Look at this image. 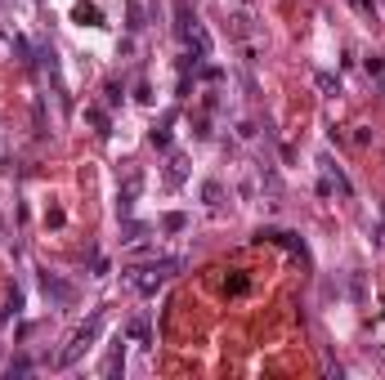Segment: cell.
Wrapping results in <instances>:
<instances>
[{"mask_svg":"<svg viewBox=\"0 0 385 380\" xmlns=\"http://www.w3.org/2000/svg\"><path fill=\"white\" fill-rule=\"evenodd\" d=\"M175 41L188 50V58H211V32L202 27V18H197V9H192V0H175Z\"/></svg>","mask_w":385,"mask_h":380,"instance_id":"1","label":"cell"},{"mask_svg":"<svg viewBox=\"0 0 385 380\" xmlns=\"http://www.w3.org/2000/svg\"><path fill=\"white\" fill-rule=\"evenodd\" d=\"M228 22H233V41L242 45L247 63H260V54H264V27H260V14H256L251 5H242V9H233V14H228Z\"/></svg>","mask_w":385,"mask_h":380,"instance_id":"2","label":"cell"},{"mask_svg":"<svg viewBox=\"0 0 385 380\" xmlns=\"http://www.w3.org/2000/svg\"><path fill=\"white\" fill-rule=\"evenodd\" d=\"M184 264H188V260H152V264H143V268H126V282H130V291H139V296H157V291H162Z\"/></svg>","mask_w":385,"mask_h":380,"instance_id":"3","label":"cell"},{"mask_svg":"<svg viewBox=\"0 0 385 380\" xmlns=\"http://www.w3.org/2000/svg\"><path fill=\"white\" fill-rule=\"evenodd\" d=\"M103 322H107V313H94L90 322H81V327H77V331L67 336V345L58 349L54 367H72V362H81V358H86V353H90V345H94V340L103 336Z\"/></svg>","mask_w":385,"mask_h":380,"instance_id":"4","label":"cell"},{"mask_svg":"<svg viewBox=\"0 0 385 380\" xmlns=\"http://www.w3.org/2000/svg\"><path fill=\"white\" fill-rule=\"evenodd\" d=\"M318 166H322V183H318V192H322V197H332V192H336V197H345V202H350V197H354V183L345 179V170L336 166L332 157H318Z\"/></svg>","mask_w":385,"mask_h":380,"instance_id":"5","label":"cell"},{"mask_svg":"<svg viewBox=\"0 0 385 380\" xmlns=\"http://www.w3.org/2000/svg\"><path fill=\"white\" fill-rule=\"evenodd\" d=\"M122 372H126V336H117L112 349H107V358H103V376L112 380V376H122Z\"/></svg>","mask_w":385,"mask_h":380,"instance_id":"6","label":"cell"},{"mask_svg":"<svg viewBox=\"0 0 385 380\" xmlns=\"http://www.w3.org/2000/svg\"><path fill=\"white\" fill-rule=\"evenodd\" d=\"M72 18H77L81 27H103V9H99V5H90V0H77Z\"/></svg>","mask_w":385,"mask_h":380,"instance_id":"7","label":"cell"},{"mask_svg":"<svg viewBox=\"0 0 385 380\" xmlns=\"http://www.w3.org/2000/svg\"><path fill=\"white\" fill-rule=\"evenodd\" d=\"M41 291H45L54 304H67V300H72V287H67V282H58V277H50V273H41Z\"/></svg>","mask_w":385,"mask_h":380,"instance_id":"8","label":"cell"},{"mask_svg":"<svg viewBox=\"0 0 385 380\" xmlns=\"http://www.w3.org/2000/svg\"><path fill=\"white\" fill-rule=\"evenodd\" d=\"M171 126H175V112H166L157 126L148 130V139H152V148H171Z\"/></svg>","mask_w":385,"mask_h":380,"instance_id":"9","label":"cell"},{"mask_svg":"<svg viewBox=\"0 0 385 380\" xmlns=\"http://www.w3.org/2000/svg\"><path fill=\"white\" fill-rule=\"evenodd\" d=\"M126 27L130 32H143V27H148V9H143V0H126Z\"/></svg>","mask_w":385,"mask_h":380,"instance_id":"10","label":"cell"},{"mask_svg":"<svg viewBox=\"0 0 385 380\" xmlns=\"http://www.w3.org/2000/svg\"><path fill=\"white\" fill-rule=\"evenodd\" d=\"M184 175H188V162L184 157H171V166H166V183H171V188H179V183H184Z\"/></svg>","mask_w":385,"mask_h":380,"instance_id":"11","label":"cell"},{"mask_svg":"<svg viewBox=\"0 0 385 380\" xmlns=\"http://www.w3.org/2000/svg\"><path fill=\"white\" fill-rule=\"evenodd\" d=\"M86 121H90V130L99 134V139H107V134H112V130H107V112H103V107H86Z\"/></svg>","mask_w":385,"mask_h":380,"instance_id":"12","label":"cell"},{"mask_svg":"<svg viewBox=\"0 0 385 380\" xmlns=\"http://www.w3.org/2000/svg\"><path fill=\"white\" fill-rule=\"evenodd\" d=\"M202 202H207L211 206V211H220V206H224V183H202Z\"/></svg>","mask_w":385,"mask_h":380,"instance_id":"13","label":"cell"},{"mask_svg":"<svg viewBox=\"0 0 385 380\" xmlns=\"http://www.w3.org/2000/svg\"><path fill=\"white\" fill-rule=\"evenodd\" d=\"M314 85L322 94H341V77H336V72H314Z\"/></svg>","mask_w":385,"mask_h":380,"instance_id":"14","label":"cell"},{"mask_svg":"<svg viewBox=\"0 0 385 380\" xmlns=\"http://www.w3.org/2000/svg\"><path fill=\"white\" fill-rule=\"evenodd\" d=\"M224 291H228V296H247V291H251V282H247V273H233V277L224 282Z\"/></svg>","mask_w":385,"mask_h":380,"instance_id":"15","label":"cell"},{"mask_svg":"<svg viewBox=\"0 0 385 380\" xmlns=\"http://www.w3.org/2000/svg\"><path fill=\"white\" fill-rule=\"evenodd\" d=\"M32 372H36V367H32V358H14V362L5 367V376H9V380H14V376H32Z\"/></svg>","mask_w":385,"mask_h":380,"instance_id":"16","label":"cell"},{"mask_svg":"<svg viewBox=\"0 0 385 380\" xmlns=\"http://www.w3.org/2000/svg\"><path fill=\"white\" fill-rule=\"evenodd\" d=\"M130 336H135L139 345H148V340H152V331H148V317H135V322H130Z\"/></svg>","mask_w":385,"mask_h":380,"instance_id":"17","label":"cell"},{"mask_svg":"<svg viewBox=\"0 0 385 380\" xmlns=\"http://www.w3.org/2000/svg\"><path fill=\"white\" fill-rule=\"evenodd\" d=\"M122 232H126V237H122L126 247H135V242H139V237H143L148 228H143V224H135V219H126V228H122Z\"/></svg>","mask_w":385,"mask_h":380,"instance_id":"18","label":"cell"},{"mask_svg":"<svg viewBox=\"0 0 385 380\" xmlns=\"http://www.w3.org/2000/svg\"><path fill=\"white\" fill-rule=\"evenodd\" d=\"M162 228H166V232H184V228H188V219H184V215H166V219H162Z\"/></svg>","mask_w":385,"mask_h":380,"instance_id":"19","label":"cell"},{"mask_svg":"<svg viewBox=\"0 0 385 380\" xmlns=\"http://www.w3.org/2000/svg\"><path fill=\"white\" fill-rule=\"evenodd\" d=\"M363 67L372 72V77H381V72H385V63H381V54H367V58H363Z\"/></svg>","mask_w":385,"mask_h":380,"instance_id":"20","label":"cell"},{"mask_svg":"<svg viewBox=\"0 0 385 380\" xmlns=\"http://www.w3.org/2000/svg\"><path fill=\"white\" fill-rule=\"evenodd\" d=\"M0 232H5V215H0Z\"/></svg>","mask_w":385,"mask_h":380,"instance_id":"21","label":"cell"},{"mask_svg":"<svg viewBox=\"0 0 385 380\" xmlns=\"http://www.w3.org/2000/svg\"><path fill=\"white\" fill-rule=\"evenodd\" d=\"M36 5H41V0H36Z\"/></svg>","mask_w":385,"mask_h":380,"instance_id":"22","label":"cell"}]
</instances>
